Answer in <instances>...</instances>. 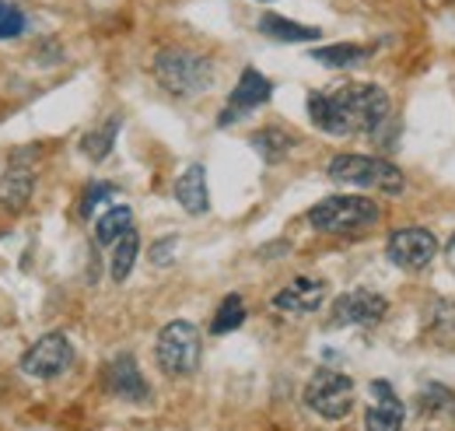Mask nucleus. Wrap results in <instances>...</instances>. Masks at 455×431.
<instances>
[{
  "instance_id": "nucleus-1",
  "label": "nucleus",
  "mask_w": 455,
  "mask_h": 431,
  "mask_svg": "<svg viewBox=\"0 0 455 431\" xmlns=\"http://www.w3.org/2000/svg\"><path fill=\"white\" fill-rule=\"evenodd\" d=\"M308 116L323 134L379 137L393 119V99L379 85H343L330 95H308Z\"/></svg>"
},
{
  "instance_id": "nucleus-2",
  "label": "nucleus",
  "mask_w": 455,
  "mask_h": 431,
  "mask_svg": "<svg viewBox=\"0 0 455 431\" xmlns=\"http://www.w3.org/2000/svg\"><path fill=\"white\" fill-rule=\"evenodd\" d=\"M330 179L340 186H357V190H379L386 197L403 193L406 179L393 162L371 159V155H337L330 162Z\"/></svg>"
},
{
  "instance_id": "nucleus-3",
  "label": "nucleus",
  "mask_w": 455,
  "mask_h": 431,
  "mask_svg": "<svg viewBox=\"0 0 455 431\" xmlns=\"http://www.w3.org/2000/svg\"><path fill=\"white\" fill-rule=\"evenodd\" d=\"M155 77L172 95H200L214 81V63L189 50H162L155 56Z\"/></svg>"
},
{
  "instance_id": "nucleus-4",
  "label": "nucleus",
  "mask_w": 455,
  "mask_h": 431,
  "mask_svg": "<svg viewBox=\"0 0 455 431\" xmlns=\"http://www.w3.org/2000/svg\"><path fill=\"white\" fill-rule=\"evenodd\" d=\"M379 217H382L379 204L368 197H326L308 211V224L330 235H354L379 224Z\"/></svg>"
},
{
  "instance_id": "nucleus-5",
  "label": "nucleus",
  "mask_w": 455,
  "mask_h": 431,
  "mask_svg": "<svg viewBox=\"0 0 455 431\" xmlns=\"http://www.w3.org/2000/svg\"><path fill=\"white\" fill-rule=\"evenodd\" d=\"M158 365L165 376H193L200 369V354H204V340L200 329L186 320H175L158 333Z\"/></svg>"
},
{
  "instance_id": "nucleus-6",
  "label": "nucleus",
  "mask_w": 455,
  "mask_h": 431,
  "mask_svg": "<svg viewBox=\"0 0 455 431\" xmlns=\"http://www.w3.org/2000/svg\"><path fill=\"white\" fill-rule=\"evenodd\" d=\"M305 403L326 418V421H340L354 411V378L333 372V369H319L305 386Z\"/></svg>"
},
{
  "instance_id": "nucleus-7",
  "label": "nucleus",
  "mask_w": 455,
  "mask_h": 431,
  "mask_svg": "<svg viewBox=\"0 0 455 431\" xmlns=\"http://www.w3.org/2000/svg\"><path fill=\"white\" fill-rule=\"evenodd\" d=\"M70 362H74V347H70V340H67L63 333H46V337H39V340L21 354L18 369H21L25 376L57 378L70 369Z\"/></svg>"
},
{
  "instance_id": "nucleus-8",
  "label": "nucleus",
  "mask_w": 455,
  "mask_h": 431,
  "mask_svg": "<svg viewBox=\"0 0 455 431\" xmlns=\"http://www.w3.org/2000/svg\"><path fill=\"white\" fill-rule=\"evenodd\" d=\"M438 253V239L427 228H399L389 235V260L403 270L427 267Z\"/></svg>"
},
{
  "instance_id": "nucleus-9",
  "label": "nucleus",
  "mask_w": 455,
  "mask_h": 431,
  "mask_svg": "<svg viewBox=\"0 0 455 431\" xmlns=\"http://www.w3.org/2000/svg\"><path fill=\"white\" fill-rule=\"evenodd\" d=\"M270 95H274V85H270L259 70L245 67L242 77H238V85H235V92L228 95V106L218 123H221V126H231V123L242 119L245 112H252V109H259L263 102H270Z\"/></svg>"
},
{
  "instance_id": "nucleus-10",
  "label": "nucleus",
  "mask_w": 455,
  "mask_h": 431,
  "mask_svg": "<svg viewBox=\"0 0 455 431\" xmlns=\"http://www.w3.org/2000/svg\"><path fill=\"white\" fill-rule=\"evenodd\" d=\"M389 302L368 288H357V291H347L333 302V326H371L386 316Z\"/></svg>"
},
{
  "instance_id": "nucleus-11",
  "label": "nucleus",
  "mask_w": 455,
  "mask_h": 431,
  "mask_svg": "<svg viewBox=\"0 0 455 431\" xmlns=\"http://www.w3.org/2000/svg\"><path fill=\"white\" fill-rule=\"evenodd\" d=\"M403 400L396 396V389L382 378L371 382V407L364 414V428L368 431H403Z\"/></svg>"
},
{
  "instance_id": "nucleus-12",
  "label": "nucleus",
  "mask_w": 455,
  "mask_h": 431,
  "mask_svg": "<svg viewBox=\"0 0 455 431\" xmlns=\"http://www.w3.org/2000/svg\"><path fill=\"white\" fill-rule=\"evenodd\" d=\"M326 281H315V277H294L284 291L274 295V309L281 313H315L323 302H326Z\"/></svg>"
},
{
  "instance_id": "nucleus-13",
  "label": "nucleus",
  "mask_w": 455,
  "mask_h": 431,
  "mask_svg": "<svg viewBox=\"0 0 455 431\" xmlns=\"http://www.w3.org/2000/svg\"><path fill=\"white\" fill-rule=\"evenodd\" d=\"M106 389L119 400H130V403H144L148 400V382H144L137 362L130 354L116 358L113 365L106 369Z\"/></svg>"
},
{
  "instance_id": "nucleus-14",
  "label": "nucleus",
  "mask_w": 455,
  "mask_h": 431,
  "mask_svg": "<svg viewBox=\"0 0 455 431\" xmlns=\"http://www.w3.org/2000/svg\"><path fill=\"white\" fill-rule=\"evenodd\" d=\"M32 193H36V172H32V168L11 165V168L0 175V207H4V211L21 215V211L32 204Z\"/></svg>"
},
{
  "instance_id": "nucleus-15",
  "label": "nucleus",
  "mask_w": 455,
  "mask_h": 431,
  "mask_svg": "<svg viewBox=\"0 0 455 431\" xmlns=\"http://www.w3.org/2000/svg\"><path fill=\"white\" fill-rule=\"evenodd\" d=\"M175 200L182 211L189 215H204L211 207V193H207V172L204 165H189L179 179H175Z\"/></svg>"
},
{
  "instance_id": "nucleus-16",
  "label": "nucleus",
  "mask_w": 455,
  "mask_h": 431,
  "mask_svg": "<svg viewBox=\"0 0 455 431\" xmlns=\"http://www.w3.org/2000/svg\"><path fill=\"white\" fill-rule=\"evenodd\" d=\"M259 32L270 36V39H281V43H312L323 36V28L315 25H298L291 18H281V14H263L259 18Z\"/></svg>"
},
{
  "instance_id": "nucleus-17",
  "label": "nucleus",
  "mask_w": 455,
  "mask_h": 431,
  "mask_svg": "<svg viewBox=\"0 0 455 431\" xmlns=\"http://www.w3.org/2000/svg\"><path fill=\"white\" fill-rule=\"evenodd\" d=\"M137 253H140V239H137V228H130V232H123L113 242V260H109L113 281H126L130 277V270L137 264Z\"/></svg>"
},
{
  "instance_id": "nucleus-18",
  "label": "nucleus",
  "mask_w": 455,
  "mask_h": 431,
  "mask_svg": "<svg viewBox=\"0 0 455 431\" xmlns=\"http://www.w3.org/2000/svg\"><path fill=\"white\" fill-rule=\"evenodd\" d=\"M252 148L263 155V162H281L287 151L294 148V137L281 126H267L259 134H252Z\"/></svg>"
},
{
  "instance_id": "nucleus-19",
  "label": "nucleus",
  "mask_w": 455,
  "mask_h": 431,
  "mask_svg": "<svg viewBox=\"0 0 455 431\" xmlns=\"http://www.w3.org/2000/svg\"><path fill=\"white\" fill-rule=\"evenodd\" d=\"M130 228H133V211L130 207H113L109 215H102L95 221V239H99V246H113L116 239L123 232H130Z\"/></svg>"
},
{
  "instance_id": "nucleus-20",
  "label": "nucleus",
  "mask_w": 455,
  "mask_h": 431,
  "mask_svg": "<svg viewBox=\"0 0 455 431\" xmlns=\"http://www.w3.org/2000/svg\"><path fill=\"white\" fill-rule=\"evenodd\" d=\"M368 46H354V43H337V46H323V50H315L312 60L315 63H323V67H354V63H361V60H368Z\"/></svg>"
},
{
  "instance_id": "nucleus-21",
  "label": "nucleus",
  "mask_w": 455,
  "mask_h": 431,
  "mask_svg": "<svg viewBox=\"0 0 455 431\" xmlns=\"http://www.w3.org/2000/svg\"><path fill=\"white\" fill-rule=\"evenodd\" d=\"M116 134H119V119H109V123H102L99 130H88V134H84V141H81V151H84L92 162H102V159L113 151Z\"/></svg>"
},
{
  "instance_id": "nucleus-22",
  "label": "nucleus",
  "mask_w": 455,
  "mask_h": 431,
  "mask_svg": "<svg viewBox=\"0 0 455 431\" xmlns=\"http://www.w3.org/2000/svg\"><path fill=\"white\" fill-rule=\"evenodd\" d=\"M242 323H245V302H242V295H228L221 309H218V316H214V323H211V333L221 337V333L238 329Z\"/></svg>"
},
{
  "instance_id": "nucleus-23",
  "label": "nucleus",
  "mask_w": 455,
  "mask_h": 431,
  "mask_svg": "<svg viewBox=\"0 0 455 431\" xmlns=\"http://www.w3.org/2000/svg\"><path fill=\"white\" fill-rule=\"evenodd\" d=\"M25 32V11L0 0V39H18Z\"/></svg>"
},
{
  "instance_id": "nucleus-24",
  "label": "nucleus",
  "mask_w": 455,
  "mask_h": 431,
  "mask_svg": "<svg viewBox=\"0 0 455 431\" xmlns=\"http://www.w3.org/2000/svg\"><path fill=\"white\" fill-rule=\"evenodd\" d=\"M109 197H116L113 183H95V186H88V190H84V200H81V215L92 217V211H95L99 204H106Z\"/></svg>"
},
{
  "instance_id": "nucleus-25",
  "label": "nucleus",
  "mask_w": 455,
  "mask_h": 431,
  "mask_svg": "<svg viewBox=\"0 0 455 431\" xmlns=\"http://www.w3.org/2000/svg\"><path fill=\"white\" fill-rule=\"evenodd\" d=\"M179 246V239H162V242H155V249H151V260L158 264V267H165V264H172V249Z\"/></svg>"
},
{
  "instance_id": "nucleus-26",
  "label": "nucleus",
  "mask_w": 455,
  "mask_h": 431,
  "mask_svg": "<svg viewBox=\"0 0 455 431\" xmlns=\"http://www.w3.org/2000/svg\"><path fill=\"white\" fill-rule=\"evenodd\" d=\"M452 249H455V239H452Z\"/></svg>"
}]
</instances>
